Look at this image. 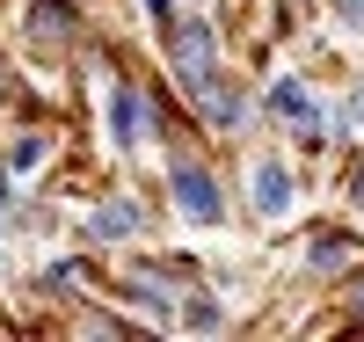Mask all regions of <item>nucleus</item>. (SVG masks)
<instances>
[{
    "label": "nucleus",
    "mask_w": 364,
    "mask_h": 342,
    "mask_svg": "<svg viewBox=\"0 0 364 342\" xmlns=\"http://www.w3.org/2000/svg\"><path fill=\"white\" fill-rule=\"evenodd\" d=\"M357 314H364V284H357Z\"/></svg>",
    "instance_id": "16"
},
{
    "label": "nucleus",
    "mask_w": 364,
    "mask_h": 342,
    "mask_svg": "<svg viewBox=\"0 0 364 342\" xmlns=\"http://www.w3.org/2000/svg\"><path fill=\"white\" fill-rule=\"evenodd\" d=\"M168 58H175V80L190 87H211L219 80V37H211V22H175L168 29Z\"/></svg>",
    "instance_id": "1"
},
{
    "label": "nucleus",
    "mask_w": 364,
    "mask_h": 342,
    "mask_svg": "<svg viewBox=\"0 0 364 342\" xmlns=\"http://www.w3.org/2000/svg\"><path fill=\"white\" fill-rule=\"evenodd\" d=\"M350 247H357L350 233H314V255H306V262H314V269H343Z\"/></svg>",
    "instance_id": "9"
},
{
    "label": "nucleus",
    "mask_w": 364,
    "mask_h": 342,
    "mask_svg": "<svg viewBox=\"0 0 364 342\" xmlns=\"http://www.w3.org/2000/svg\"><path fill=\"white\" fill-rule=\"evenodd\" d=\"M117 233H139V204H102L95 211V240H117Z\"/></svg>",
    "instance_id": "8"
},
{
    "label": "nucleus",
    "mask_w": 364,
    "mask_h": 342,
    "mask_svg": "<svg viewBox=\"0 0 364 342\" xmlns=\"http://www.w3.org/2000/svg\"><path fill=\"white\" fill-rule=\"evenodd\" d=\"M343 8H350V22H364V0H343Z\"/></svg>",
    "instance_id": "14"
},
{
    "label": "nucleus",
    "mask_w": 364,
    "mask_h": 342,
    "mask_svg": "<svg viewBox=\"0 0 364 342\" xmlns=\"http://www.w3.org/2000/svg\"><path fill=\"white\" fill-rule=\"evenodd\" d=\"M190 328H219V306H211V299H190Z\"/></svg>",
    "instance_id": "12"
},
{
    "label": "nucleus",
    "mask_w": 364,
    "mask_h": 342,
    "mask_svg": "<svg viewBox=\"0 0 364 342\" xmlns=\"http://www.w3.org/2000/svg\"><path fill=\"white\" fill-rule=\"evenodd\" d=\"M336 132H364V80H357V95L343 102V117H336Z\"/></svg>",
    "instance_id": "10"
},
{
    "label": "nucleus",
    "mask_w": 364,
    "mask_h": 342,
    "mask_svg": "<svg viewBox=\"0 0 364 342\" xmlns=\"http://www.w3.org/2000/svg\"><path fill=\"white\" fill-rule=\"evenodd\" d=\"M197 102H204V117L219 124V132H240V117H248V109H240V95H233V87H219V80L197 87Z\"/></svg>",
    "instance_id": "6"
},
{
    "label": "nucleus",
    "mask_w": 364,
    "mask_h": 342,
    "mask_svg": "<svg viewBox=\"0 0 364 342\" xmlns=\"http://www.w3.org/2000/svg\"><path fill=\"white\" fill-rule=\"evenodd\" d=\"M284 204H291V175H284L277 161H262V168H255V211H262V219H277Z\"/></svg>",
    "instance_id": "5"
},
{
    "label": "nucleus",
    "mask_w": 364,
    "mask_h": 342,
    "mask_svg": "<svg viewBox=\"0 0 364 342\" xmlns=\"http://www.w3.org/2000/svg\"><path fill=\"white\" fill-rule=\"evenodd\" d=\"M350 197H357V204H364V161H357V175H350Z\"/></svg>",
    "instance_id": "13"
},
{
    "label": "nucleus",
    "mask_w": 364,
    "mask_h": 342,
    "mask_svg": "<svg viewBox=\"0 0 364 342\" xmlns=\"http://www.w3.org/2000/svg\"><path fill=\"white\" fill-rule=\"evenodd\" d=\"M269 109H277V117H291L299 132H321V109H314V95H306L299 80H277V87H269Z\"/></svg>",
    "instance_id": "4"
},
{
    "label": "nucleus",
    "mask_w": 364,
    "mask_h": 342,
    "mask_svg": "<svg viewBox=\"0 0 364 342\" xmlns=\"http://www.w3.org/2000/svg\"><path fill=\"white\" fill-rule=\"evenodd\" d=\"M0 211H8V175H0Z\"/></svg>",
    "instance_id": "15"
},
{
    "label": "nucleus",
    "mask_w": 364,
    "mask_h": 342,
    "mask_svg": "<svg viewBox=\"0 0 364 342\" xmlns=\"http://www.w3.org/2000/svg\"><path fill=\"white\" fill-rule=\"evenodd\" d=\"M175 204L190 211L197 226H211V219H219V182H211L204 168H175Z\"/></svg>",
    "instance_id": "2"
},
{
    "label": "nucleus",
    "mask_w": 364,
    "mask_h": 342,
    "mask_svg": "<svg viewBox=\"0 0 364 342\" xmlns=\"http://www.w3.org/2000/svg\"><path fill=\"white\" fill-rule=\"evenodd\" d=\"M66 22H73V15L58 8V0H44V8H37V37H51V29H66Z\"/></svg>",
    "instance_id": "11"
},
{
    "label": "nucleus",
    "mask_w": 364,
    "mask_h": 342,
    "mask_svg": "<svg viewBox=\"0 0 364 342\" xmlns=\"http://www.w3.org/2000/svg\"><path fill=\"white\" fill-rule=\"evenodd\" d=\"M109 132H117V146H139V139H146V102H139V87H117V95H109Z\"/></svg>",
    "instance_id": "3"
},
{
    "label": "nucleus",
    "mask_w": 364,
    "mask_h": 342,
    "mask_svg": "<svg viewBox=\"0 0 364 342\" xmlns=\"http://www.w3.org/2000/svg\"><path fill=\"white\" fill-rule=\"evenodd\" d=\"M124 292H132L139 306H154V314H175V284H168V277H154V269H132Z\"/></svg>",
    "instance_id": "7"
}]
</instances>
